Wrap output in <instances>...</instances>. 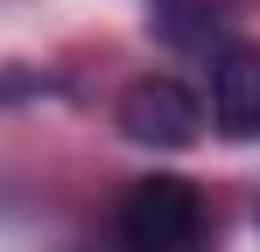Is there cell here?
<instances>
[{
  "mask_svg": "<svg viewBox=\"0 0 260 252\" xmlns=\"http://www.w3.org/2000/svg\"><path fill=\"white\" fill-rule=\"evenodd\" d=\"M120 252H211L204 196L183 175H148L120 196Z\"/></svg>",
  "mask_w": 260,
  "mask_h": 252,
  "instance_id": "obj_1",
  "label": "cell"
},
{
  "mask_svg": "<svg viewBox=\"0 0 260 252\" xmlns=\"http://www.w3.org/2000/svg\"><path fill=\"white\" fill-rule=\"evenodd\" d=\"M120 133L141 140V147H190L204 133V105H197L190 84H176V77H141L120 98Z\"/></svg>",
  "mask_w": 260,
  "mask_h": 252,
  "instance_id": "obj_2",
  "label": "cell"
},
{
  "mask_svg": "<svg viewBox=\"0 0 260 252\" xmlns=\"http://www.w3.org/2000/svg\"><path fill=\"white\" fill-rule=\"evenodd\" d=\"M211 119L225 140H260V42L211 49Z\"/></svg>",
  "mask_w": 260,
  "mask_h": 252,
  "instance_id": "obj_3",
  "label": "cell"
}]
</instances>
